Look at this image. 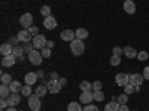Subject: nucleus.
Instances as JSON below:
<instances>
[{"label":"nucleus","instance_id":"10","mask_svg":"<svg viewBox=\"0 0 149 111\" xmlns=\"http://www.w3.org/2000/svg\"><path fill=\"white\" fill-rule=\"evenodd\" d=\"M43 27L46 28V30H54V28H57V19L51 15V16H46L45 18V21H43Z\"/></svg>","mask_w":149,"mask_h":111},{"label":"nucleus","instance_id":"34","mask_svg":"<svg viewBox=\"0 0 149 111\" xmlns=\"http://www.w3.org/2000/svg\"><path fill=\"white\" fill-rule=\"evenodd\" d=\"M148 58H149V55H148L146 51H142V52L137 53V59H139V61H146Z\"/></svg>","mask_w":149,"mask_h":111},{"label":"nucleus","instance_id":"42","mask_svg":"<svg viewBox=\"0 0 149 111\" xmlns=\"http://www.w3.org/2000/svg\"><path fill=\"white\" fill-rule=\"evenodd\" d=\"M8 107H9V102H8V99L2 98V101H0V108H2V110H6Z\"/></svg>","mask_w":149,"mask_h":111},{"label":"nucleus","instance_id":"31","mask_svg":"<svg viewBox=\"0 0 149 111\" xmlns=\"http://www.w3.org/2000/svg\"><path fill=\"white\" fill-rule=\"evenodd\" d=\"M124 92H125L127 95H131V93H134V92H136V86H133L131 83H128L127 86H124Z\"/></svg>","mask_w":149,"mask_h":111},{"label":"nucleus","instance_id":"45","mask_svg":"<svg viewBox=\"0 0 149 111\" xmlns=\"http://www.w3.org/2000/svg\"><path fill=\"white\" fill-rule=\"evenodd\" d=\"M58 82H60V84H61V86H64V84L67 83V79H64V77H60V79H58Z\"/></svg>","mask_w":149,"mask_h":111},{"label":"nucleus","instance_id":"19","mask_svg":"<svg viewBox=\"0 0 149 111\" xmlns=\"http://www.w3.org/2000/svg\"><path fill=\"white\" fill-rule=\"evenodd\" d=\"M124 55H125L128 59L137 58V51H136L134 47H131V46H127V47H124Z\"/></svg>","mask_w":149,"mask_h":111},{"label":"nucleus","instance_id":"17","mask_svg":"<svg viewBox=\"0 0 149 111\" xmlns=\"http://www.w3.org/2000/svg\"><path fill=\"white\" fill-rule=\"evenodd\" d=\"M94 99L93 92H81V104H91Z\"/></svg>","mask_w":149,"mask_h":111},{"label":"nucleus","instance_id":"32","mask_svg":"<svg viewBox=\"0 0 149 111\" xmlns=\"http://www.w3.org/2000/svg\"><path fill=\"white\" fill-rule=\"evenodd\" d=\"M116 101H118L119 104H127V102H128V95H127V93H121V95H118Z\"/></svg>","mask_w":149,"mask_h":111},{"label":"nucleus","instance_id":"21","mask_svg":"<svg viewBox=\"0 0 149 111\" xmlns=\"http://www.w3.org/2000/svg\"><path fill=\"white\" fill-rule=\"evenodd\" d=\"M119 107H121V104H119L118 101H110L109 104H106L104 111H118Z\"/></svg>","mask_w":149,"mask_h":111},{"label":"nucleus","instance_id":"37","mask_svg":"<svg viewBox=\"0 0 149 111\" xmlns=\"http://www.w3.org/2000/svg\"><path fill=\"white\" fill-rule=\"evenodd\" d=\"M112 52H113V55H116V56H121V55L124 53V49H122V47H118V46H115L113 49H112Z\"/></svg>","mask_w":149,"mask_h":111},{"label":"nucleus","instance_id":"1","mask_svg":"<svg viewBox=\"0 0 149 111\" xmlns=\"http://www.w3.org/2000/svg\"><path fill=\"white\" fill-rule=\"evenodd\" d=\"M70 51L74 56H81L84 52H85V45L82 40L79 39H74L73 42H70Z\"/></svg>","mask_w":149,"mask_h":111},{"label":"nucleus","instance_id":"2","mask_svg":"<svg viewBox=\"0 0 149 111\" xmlns=\"http://www.w3.org/2000/svg\"><path fill=\"white\" fill-rule=\"evenodd\" d=\"M29 108L31 110V111H40V108H42V104H40V98L37 96L36 93H33V95H30L29 96Z\"/></svg>","mask_w":149,"mask_h":111},{"label":"nucleus","instance_id":"7","mask_svg":"<svg viewBox=\"0 0 149 111\" xmlns=\"http://www.w3.org/2000/svg\"><path fill=\"white\" fill-rule=\"evenodd\" d=\"M143 74H139V73H134V74H130V83L136 88H140L142 83H143Z\"/></svg>","mask_w":149,"mask_h":111},{"label":"nucleus","instance_id":"3","mask_svg":"<svg viewBox=\"0 0 149 111\" xmlns=\"http://www.w3.org/2000/svg\"><path fill=\"white\" fill-rule=\"evenodd\" d=\"M27 55H29V61H30L33 65H40V64H42L43 56H42V53L37 51V49H33V51L29 52Z\"/></svg>","mask_w":149,"mask_h":111},{"label":"nucleus","instance_id":"28","mask_svg":"<svg viewBox=\"0 0 149 111\" xmlns=\"http://www.w3.org/2000/svg\"><path fill=\"white\" fill-rule=\"evenodd\" d=\"M93 95H94V101L102 102V101L104 99V92H102V90H94Z\"/></svg>","mask_w":149,"mask_h":111},{"label":"nucleus","instance_id":"6","mask_svg":"<svg viewBox=\"0 0 149 111\" xmlns=\"http://www.w3.org/2000/svg\"><path fill=\"white\" fill-rule=\"evenodd\" d=\"M115 82H116V84L118 86H127L128 83H130V74H127V73H118L116 76H115Z\"/></svg>","mask_w":149,"mask_h":111},{"label":"nucleus","instance_id":"14","mask_svg":"<svg viewBox=\"0 0 149 111\" xmlns=\"http://www.w3.org/2000/svg\"><path fill=\"white\" fill-rule=\"evenodd\" d=\"M122 8H124V10H125L128 15H133L134 12H136V3L133 2V0H125Z\"/></svg>","mask_w":149,"mask_h":111},{"label":"nucleus","instance_id":"38","mask_svg":"<svg viewBox=\"0 0 149 111\" xmlns=\"http://www.w3.org/2000/svg\"><path fill=\"white\" fill-rule=\"evenodd\" d=\"M22 47H24V51H26L27 53H29V52H31L33 49H34L33 43H24V45H22Z\"/></svg>","mask_w":149,"mask_h":111},{"label":"nucleus","instance_id":"48","mask_svg":"<svg viewBox=\"0 0 149 111\" xmlns=\"http://www.w3.org/2000/svg\"><path fill=\"white\" fill-rule=\"evenodd\" d=\"M37 73V76H39V77H45V73L42 71V70H39V71H36Z\"/></svg>","mask_w":149,"mask_h":111},{"label":"nucleus","instance_id":"50","mask_svg":"<svg viewBox=\"0 0 149 111\" xmlns=\"http://www.w3.org/2000/svg\"><path fill=\"white\" fill-rule=\"evenodd\" d=\"M21 111H22V110H21Z\"/></svg>","mask_w":149,"mask_h":111},{"label":"nucleus","instance_id":"13","mask_svg":"<svg viewBox=\"0 0 149 111\" xmlns=\"http://www.w3.org/2000/svg\"><path fill=\"white\" fill-rule=\"evenodd\" d=\"M17 61H18V59H17L14 55H8V56H3V58H2V65H3L5 68H8V67L15 65Z\"/></svg>","mask_w":149,"mask_h":111},{"label":"nucleus","instance_id":"23","mask_svg":"<svg viewBox=\"0 0 149 111\" xmlns=\"http://www.w3.org/2000/svg\"><path fill=\"white\" fill-rule=\"evenodd\" d=\"M9 92H10V88H9V86H6V84H2V86H0V96H2V98L8 99L9 95H10Z\"/></svg>","mask_w":149,"mask_h":111},{"label":"nucleus","instance_id":"36","mask_svg":"<svg viewBox=\"0 0 149 111\" xmlns=\"http://www.w3.org/2000/svg\"><path fill=\"white\" fill-rule=\"evenodd\" d=\"M9 43H10L12 46L19 45V39H18V36H12V37H9Z\"/></svg>","mask_w":149,"mask_h":111},{"label":"nucleus","instance_id":"12","mask_svg":"<svg viewBox=\"0 0 149 111\" xmlns=\"http://www.w3.org/2000/svg\"><path fill=\"white\" fill-rule=\"evenodd\" d=\"M24 47L21 46V45H17V46H14V52H12V55H14L18 61H24L26 59V56H24Z\"/></svg>","mask_w":149,"mask_h":111},{"label":"nucleus","instance_id":"18","mask_svg":"<svg viewBox=\"0 0 149 111\" xmlns=\"http://www.w3.org/2000/svg\"><path fill=\"white\" fill-rule=\"evenodd\" d=\"M8 102H9V107H17L21 102V96L18 93H10L8 98Z\"/></svg>","mask_w":149,"mask_h":111},{"label":"nucleus","instance_id":"39","mask_svg":"<svg viewBox=\"0 0 149 111\" xmlns=\"http://www.w3.org/2000/svg\"><path fill=\"white\" fill-rule=\"evenodd\" d=\"M84 111H100L95 105H91V104H86L85 107H84Z\"/></svg>","mask_w":149,"mask_h":111},{"label":"nucleus","instance_id":"43","mask_svg":"<svg viewBox=\"0 0 149 111\" xmlns=\"http://www.w3.org/2000/svg\"><path fill=\"white\" fill-rule=\"evenodd\" d=\"M143 77H145L146 80H149V65L143 68Z\"/></svg>","mask_w":149,"mask_h":111},{"label":"nucleus","instance_id":"9","mask_svg":"<svg viewBox=\"0 0 149 111\" xmlns=\"http://www.w3.org/2000/svg\"><path fill=\"white\" fill-rule=\"evenodd\" d=\"M60 37H61V40H64V42H73L76 39V33L73 30H64V31L60 33Z\"/></svg>","mask_w":149,"mask_h":111},{"label":"nucleus","instance_id":"44","mask_svg":"<svg viewBox=\"0 0 149 111\" xmlns=\"http://www.w3.org/2000/svg\"><path fill=\"white\" fill-rule=\"evenodd\" d=\"M118 111H130V110H128V105L127 104H121V107H119Z\"/></svg>","mask_w":149,"mask_h":111},{"label":"nucleus","instance_id":"46","mask_svg":"<svg viewBox=\"0 0 149 111\" xmlns=\"http://www.w3.org/2000/svg\"><path fill=\"white\" fill-rule=\"evenodd\" d=\"M46 47L52 49V47H54V42H52V40H48V43H46Z\"/></svg>","mask_w":149,"mask_h":111},{"label":"nucleus","instance_id":"27","mask_svg":"<svg viewBox=\"0 0 149 111\" xmlns=\"http://www.w3.org/2000/svg\"><path fill=\"white\" fill-rule=\"evenodd\" d=\"M0 82H2V84H6V86H9V84L12 83V77L9 76V74L3 73V74H2V77H0Z\"/></svg>","mask_w":149,"mask_h":111},{"label":"nucleus","instance_id":"41","mask_svg":"<svg viewBox=\"0 0 149 111\" xmlns=\"http://www.w3.org/2000/svg\"><path fill=\"white\" fill-rule=\"evenodd\" d=\"M93 90H102V82H94L93 83Z\"/></svg>","mask_w":149,"mask_h":111},{"label":"nucleus","instance_id":"47","mask_svg":"<svg viewBox=\"0 0 149 111\" xmlns=\"http://www.w3.org/2000/svg\"><path fill=\"white\" fill-rule=\"evenodd\" d=\"M58 79H60V77H58L57 73H52V74H51V80H58Z\"/></svg>","mask_w":149,"mask_h":111},{"label":"nucleus","instance_id":"33","mask_svg":"<svg viewBox=\"0 0 149 111\" xmlns=\"http://www.w3.org/2000/svg\"><path fill=\"white\" fill-rule=\"evenodd\" d=\"M40 14L46 18V16H51V8L49 6H42L40 8Z\"/></svg>","mask_w":149,"mask_h":111},{"label":"nucleus","instance_id":"30","mask_svg":"<svg viewBox=\"0 0 149 111\" xmlns=\"http://www.w3.org/2000/svg\"><path fill=\"white\" fill-rule=\"evenodd\" d=\"M21 95L22 96H30L31 95V86H29V84H26V86H22V90H21Z\"/></svg>","mask_w":149,"mask_h":111},{"label":"nucleus","instance_id":"8","mask_svg":"<svg viewBox=\"0 0 149 111\" xmlns=\"http://www.w3.org/2000/svg\"><path fill=\"white\" fill-rule=\"evenodd\" d=\"M46 88L51 93H58L61 90V84L58 80H49V82H46Z\"/></svg>","mask_w":149,"mask_h":111},{"label":"nucleus","instance_id":"24","mask_svg":"<svg viewBox=\"0 0 149 111\" xmlns=\"http://www.w3.org/2000/svg\"><path fill=\"white\" fill-rule=\"evenodd\" d=\"M46 92H49V90H48V88H46L45 84H40V86H37V88H36V90H34V93H36L37 96H39V98L45 96V93H46Z\"/></svg>","mask_w":149,"mask_h":111},{"label":"nucleus","instance_id":"26","mask_svg":"<svg viewBox=\"0 0 149 111\" xmlns=\"http://www.w3.org/2000/svg\"><path fill=\"white\" fill-rule=\"evenodd\" d=\"M67 111H84V108L81 107L79 102H70L67 105Z\"/></svg>","mask_w":149,"mask_h":111},{"label":"nucleus","instance_id":"11","mask_svg":"<svg viewBox=\"0 0 149 111\" xmlns=\"http://www.w3.org/2000/svg\"><path fill=\"white\" fill-rule=\"evenodd\" d=\"M31 33L29 31V30H21L19 33H18V39H19V42H22V43H30L31 42Z\"/></svg>","mask_w":149,"mask_h":111},{"label":"nucleus","instance_id":"4","mask_svg":"<svg viewBox=\"0 0 149 111\" xmlns=\"http://www.w3.org/2000/svg\"><path fill=\"white\" fill-rule=\"evenodd\" d=\"M46 43H48V40H46V37L43 34H37V36L33 37V46H34V49H37V51L46 47Z\"/></svg>","mask_w":149,"mask_h":111},{"label":"nucleus","instance_id":"29","mask_svg":"<svg viewBox=\"0 0 149 111\" xmlns=\"http://www.w3.org/2000/svg\"><path fill=\"white\" fill-rule=\"evenodd\" d=\"M110 65L112 67H118L119 64H121V56H116V55H113V56H110Z\"/></svg>","mask_w":149,"mask_h":111},{"label":"nucleus","instance_id":"35","mask_svg":"<svg viewBox=\"0 0 149 111\" xmlns=\"http://www.w3.org/2000/svg\"><path fill=\"white\" fill-rule=\"evenodd\" d=\"M40 53H42L43 58H49V56H51V49H49V47H43V49H40Z\"/></svg>","mask_w":149,"mask_h":111},{"label":"nucleus","instance_id":"16","mask_svg":"<svg viewBox=\"0 0 149 111\" xmlns=\"http://www.w3.org/2000/svg\"><path fill=\"white\" fill-rule=\"evenodd\" d=\"M12 52H14V46H12L10 43H3L2 46H0V53H2L3 56L12 55Z\"/></svg>","mask_w":149,"mask_h":111},{"label":"nucleus","instance_id":"40","mask_svg":"<svg viewBox=\"0 0 149 111\" xmlns=\"http://www.w3.org/2000/svg\"><path fill=\"white\" fill-rule=\"evenodd\" d=\"M29 31H30V33H31V36L34 37V36L39 34V27H37V25H31V27L29 28Z\"/></svg>","mask_w":149,"mask_h":111},{"label":"nucleus","instance_id":"25","mask_svg":"<svg viewBox=\"0 0 149 111\" xmlns=\"http://www.w3.org/2000/svg\"><path fill=\"white\" fill-rule=\"evenodd\" d=\"M74 33H76V39H79V40H84V39L88 37V31H86L85 28H78Z\"/></svg>","mask_w":149,"mask_h":111},{"label":"nucleus","instance_id":"22","mask_svg":"<svg viewBox=\"0 0 149 111\" xmlns=\"http://www.w3.org/2000/svg\"><path fill=\"white\" fill-rule=\"evenodd\" d=\"M79 89H81L82 92H91V90H93V83L84 80V82H81V84H79Z\"/></svg>","mask_w":149,"mask_h":111},{"label":"nucleus","instance_id":"5","mask_svg":"<svg viewBox=\"0 0 149 111\" xmlns=\"http://www.w3.org/2000/svg\"><path fill=\"white\" fill-rule=\"evenodd\" d=\"M19 24L24 30H29L33 25V15L31 14H22L19 18Z\"/></svg>","mask_w":149,"mask_h":111},{"label":"nucleus","instance_id":"49","mask_svg":"<svg viewBox=\"0 0 149 111\" xmlns=\"http://www.w3.org/2000/svg\"><path fill=\"white\" fill-rule=\"evenodd\" d=\"M2 111H17V110H15V107H9L8 110H2Z\"/></svg>","mask_w":149,"mask_h":111},{"label":"nucleus","instance_id":"20","mask_svg":"<svg viewBox=\"0 0 149 111\" xmlns=\"http://www.w3.org/2000/svg\"><path fill=\"white\" fill-rule=\"evenodd\" d=\"M9 88H10V92H12V93H18V92H21V90H22L21 83H19V82H17V80H12V83L9 84Z\"/></svg>","mask_w":149,"mask_h":111},{"label":"nucleus","instance_id":"15","mask_svg":"<svg viewBox=\"0 0 149 111\" xmlns=\"http://www.w3.org/2000/svg\"><path fill=\"white\" fill-rule=\"evenodd\" d=\"M37 79H39V76H37V73H27L26 76H24V82H26V84L31 86L37 82Z\"/></svg>","mask_w":149,"mask_h":111}]
</instances>
